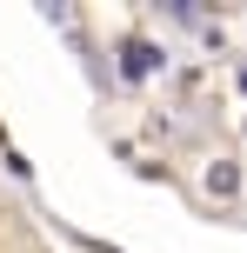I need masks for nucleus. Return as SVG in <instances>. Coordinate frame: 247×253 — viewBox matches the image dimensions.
Instances as JSON below:
<instances>
[{
    "mask_svg": "<svg viewBox=\"0 0 247 253\" xmlns=\"http://www.w3.org/2000/svg\"><path fill=\"white\" fill-rule=\"evenodd\" d=\"M154 67H160V47H154V40H141V34L120 40V74H127V80H147Z\"/></svg>",
    "mask_w": 247,
    "mask_h": 253,
    "instance_id": "1",
    "label": "nucleus"
},
{
    "mask_svg": "<svg viewBox=\"0 0 247 253\" xmlns=\"http://www.w3.org/2000/svg\"><path fill=\"white\" fill-rule=\"evenodd\" d=\"M207 193H214V200H234V193H241V167L234 160H214L207 167Z\"/></svg>",
    "mask_w": 247,
    "mask_h": 253,
    "instance_id": "2",
    "label": "nucleus"
}]
</instances>
